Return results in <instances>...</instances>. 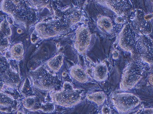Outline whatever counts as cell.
<instances>
[{
    "label": "cell",
    "mask_w": 153,
    "mask_h": 114,
    "mask_svg": "<svg viewBox=\"0 0 153 114\" xmlns=\"http://www.w3.org/2000/svg\"><path fill=\"white\" fill-rule=\"evenodd\" d=\"M111 100L117 111L121 113L130 111L140 102V99L132 93L122 92L113 94Z\"/></svg>",
    "instance_id": "6"
},
{
    "label": "cell",
    "mask_w": 153,
    "mask_h": 114,
    "mask_svg": "<svg viewBox=\"0 0 153 114\" xmlns=\"http://www.w3.org/2000/svg\"><path fill=\"white\" fill-rule=\"evenodd\" d=\"M97 2L119 15L123 14L131 7V4L128 0H100Z\"/></svg>",
    "instance_id": "13"
},
{
    "label": "cell",
    "mask_w": 153,
    "mask_h": 114,
    "mask_svg": "<svg viewBox=\"0 0 153 114\" xmlns=\"http://www.w3.org/2000/svg\"><path fill=\"white\" fill-rule=\"evenodd\" d=\"M64 59V54L62 53H59L49 59L44 65L49 71L55 74L60 69Z\"/></svg>",
    "instance_id": "15"
},
{
    "label": "cell",
    "mask_w": 153,
    "mask_h": 114,
    "mask_svg": "<svg viewBox=\"0 0 153 114\" xmlns=\"http://www.w3.org/2000/svg\"><path fill=\"white\" fill-rule=\"evenodd\" d=\"M69 73L74 80L79 83H86L89 79V75L86 71L77 65H74L71 68Z\"/></svg>",
    "instance_id": "16"
},
{
    "label": "cell",
    "mask_w": 153,
    "mask_h": 114,
    "mask_svg": "<svg viewBox=\"0 0 153 114\" xmlns=\"http://www.w3.org/2000/svg\"><path fill=\"white\" fill-rule=\"evenodd\" d=\"M18 75L11 68L7 59L0 55V78L4 84L7 85L13 83Z\"/></svg>",
    "instance_id": "12"
},
{
    "label": "cell",
    "mask_w": 153,
    "mask_h": 114,
    "mask_svg": "<svg viewBox=\"0 0 153 114\" xmlns=\"http://www.w3.org/2000/svg\"><path fill=\"white\" fill-rule=\"evenodd\" d=\"M91 34L88 27L82 25L76 30L73 39V46L77 52L83 54L87 51L91 41Z\"/></svg>",
    "instance_id": "8"
},
{
    "label": "cell",
    "mask_w": 153,
    "mask_h": 114,
    "mask_svg": "<svg viewBox=\"0 0 153 114\" xmlns=\"http://www.w3.org/2000/svg\"><path fill=\"white\" fill-rule=\"evenodd\" d=\"M135 32L130 24H126L120 31L118 38L120 47L127 52L135 50L137 39Z\"/></svg>",
    "instance_id": "10"
},
{
    "label": "cell",
    "mask_w": 153,
    "mask_h": 114,
    "mask_svg": "<svg viewBox=\"0 0 153 114\" xmlns=\"http://www.w3.org/2000/svg\"><path fill=\"white\" fill-rule=\"evenodd\" d=\"M24 52L23 45L21 43H16L10 49V56L13 59L19 61L22 59Z\"/></svg>",
    "instance_id": "19"
},
{
    "label": "cell",
    "mask_w": 153,
    "mask_h": 114,
    "mask_svg": "<svg viewBox=\"0 0 153 114\" xmlns=\"http://www.w3.org/2000/svg\"><path fill=\"white\" fill-rule=\"evenodd\" d=\"M152 108H145L139 110L134 114H153Z\"/></svg>",
    "instance_id": "24"
},
{
    "label": "cell",
    "mask_w": 153,
    "mask_h": 114,
    "mask_svg": "<svg viewBox=\"0 0 153 114\" xmlns=\"http://www.w3.org/2000/svg\"><path fill=\"white\" fill-rule=\"evenodd\" d=\"M29 75L33 87L42 91H51L58 84L56 75L49 71L44 65L30 72Z\"/></svg>",
    "instance_id": "3"
},
{
    "label": "cell",
    "mask_w": 153,
    "mask_h": 114,
    "mask_svg": "<svg viewBox=\"0 0 153 114\" xmlns=\"http://www.w3.org/2000/svg\"><path fill=\"white\" fill-rule=\"evenodd\" d=\"M108 69L104 63L96 64L92 68V76L93 79L98 81L105 80L108 77Z\"/></svg>",
    "instance_id": "17"
},
{
    "label": "cell",
    "mask_w": 153,
    "mask_h": 114,
    "mask_svg": "<svg viewBox=\"0 0 153 114\" xmlns=\"http://www.w3.org/2000/svg\"><path fill=\"white\" fill-rule=\"evenodd\" d=\"M28 1L4 0L1 9L11 15L14 20L24 26H29L33 21V11Z\"/></svg>",
    "instance_id": "1"
},
{
    "label": "cell",
    "mask_w": 153,
    "mask_h": 114,
    "mask_svg": "<svg viewBox=\"0 0 153 114\" xmlns=\"http://www.w3.org/2000/svg\"><path fill=\"white\" fill-rule=\"evenodd\" d=\"M152 78H153V75L152 74L151 75H150L148 78V80L149 83L151 85H152Z\"/></svg>",
    "instance_id": "26"
},
{
    "label": "cell",
    "mask_w": 153,
    "mask_h": 114,
    "mask_svg": "<svg viewBox=\"0 0 153 114\" xmlns=\"http://www.w3.org/2000/svg\"><path fill=\"white\" fill-rule=\"evenodd\" d=\"M97 26L100 30L105 33H110L113 28L112 21L108 17L102 16L97 21Z\"/></svg>",
    "instance_id": "18"
},
{
    "label": "cell",
    "mask_w": 153,
    "mask_h": 114,
    "mask_svg": "<svg viewBox=\"0 0 153 114\" xmlns=\"http://www.w3.org/2000/svg\"><path fill=\"white\" fill-rule=\"evenodd\" d=\"M31 85L28 79H26L21 89L22 94L27 97L29 96L32 92Z\"/></svg>",
    "instance_id": "22"
},
{
    "label": "cell",
    "mask_w": 153,
    "mask_h": 114,
    "mask_svg": "<svg viewBox=\"0 0 153 114\" xmlns=\"http://www.w3.org/2000/svg\"><path fill=\"white\" fill-rule=\"evenodd\" d=\"M134 50L143 62L152 64L153 43L150 39L144 35L137 37Z\"/></svg>",
    "instance_id": "9"
},
{
    "label": "cell",
    "mask_w": 153,
    "mask_h": 114,
    "mask_svg": "<svg viewBox=\"0 0 153 114\" xmlns=\"http://www.w3.org/2000/svg\"><path fill=\"white\" fill-rule=\"evenodd\" d=\"M32 7H40L45 6L48 4V1H28Z\"/></svg>",
    "instance_id": "23"
},
{
    "label": "cell",
    "mask_w": 153,
    "mask_h": 114,
    "mask_svg": "<svg viewBox=\"0 0 153 114\" xmlns=\"http://www.w3.org/2000/svg\"><path fill=\"white\" fill-rule=\"evenodd\" d=\"M86 97L88 100L94 102L98 105H100L105 102L106 96L103 92L98 91L89 94Z\"/></svg>",
    "instance_id": "20"
},
{
    "label": "cell",
    "mask_w": 153,
    "mask_h": 114,
    "mask_svg": "<svg viewBox=\"0 0 153 114\" xmlns=\"http://www.w3.org/2000/svg\"><path fill=\"white\" fill-rule=\"evenodd\" d=\"M144 67L140 63L135 61L130 62L123 71L120 83V88L127 91L131 89L143 77Z\"/></svg>",
    "instance_id": "5"
},
{
    "label": "cell",
    "mask_w": 153,
    "mask_h": 114,
    "mask_svg": "<svg viewBox=\"0 0 153 114\" xmlns=\"http://www.w3.org/2000/svg\"><path fill=\"white\" fill-rule=\"evenodd\" d=\"M22 104L25 108L32 111L41 110L49 112L52 111L54 108L53 103L44 102L35 96L25 98L22 101Z\"/></svg>",
    "instance_id": "11"
},
{
    "label": "cell",
    "mask_w": 153,
    "mask_h": 114,
    "mask_svg": "<svg viewBox=\"0 0 153 114\" xmlns=\"http://www.w3.org/2000/svg\"><path fill=\"white\" fill-rule=\"evenodd\" d=\"M68 24L59 20L39 22L35 27L37 37L41 39L52 38L68 31Z\"/></svg>",
    "instance_id": "4"
},
{
    "label": "cell",
    "mask_w": 153,
    "mask_h": 114,
    "mask_svg": "<svg viewBox=\"0 0 153 114\" xmlns=\"http://www.w3.org/2000/svg\"><path fill=\"white\" fill-rule=\"evenodd\" d=\"M14 100L9 95L0 91V107L3 108H8L13 104Z\"/></svg>",
    "instance_id": "21"
},
{
    "label": "cell",
    "mask_w": 153,
    "mask_h": 114,
    "mask_svg": "<svg viewBox=\"0 0 153 114\" xmlns=\"http://www.w3.org/2000/svg\"><path fill=\"white\" fill-rule=\"evenodd\" d=\"M83 94V90L75 88L70 83L65 82L61 90L51 91L50 96L53 103L69 107L80 102Z\"/></svg>",
    "instance_id": "2"
},
{
    "label": "cell",
    "mask_w": 153,
    "mask_h": 114,
    "mask_svg": "<svg viewBox=\"0 0 153 114\" xmlns=\"http://www.w3.org/2000/svg\"><path fill=\"white\" fill-rule=\"evenodd\" d=\"M110 110L109 107L107 106H104L102 109V114H110Z\"/></svg>",
    "instance_id": "25"
},
{
    "label": "cell",
    "mask_w": 153,
    "mask_h": 114,
    "mask_svg": "<svg viewBox=\"0 0 153 114\" xmlns=\"http://www.w3.org/2000/svg\"><path fill=\"white\" fill-rule=\"evenodd\" d=\"M12 35V31L8 23L5 20L0 24V52H4L8 48Z\"/></svg>",
    "instance_id": "14"
},
{
    "label": "cell",
    "mask_w": 153,
    "mask_h": 114,
    "mask_svg": "<svg viewBox=\"0 0 153 114\" xmlns=\"http://www.w3.org/2000/svg\"><path fill=\"white\" fill-rule=\"evenodd\" d=\"M152 15L146 14L143 11L137 10L134 13L130 24L134 31L141 35H146L150 34L152 30L151 20Z\"/></svg>",
    "instance_id": "7"
},
{
    "label": "cell",
    "mask_w": 153,
    "mask_h": 114,
    "mask_svg": "<svg viewBox=\"0 0 153 114\" xmlns=\"http://www.w3.org/2000/svg\"><path fill=\"white\" fill-rule=\"evenodd\" d=\"M4 85V84L3 82L0 78V91L3 88Z\"/></svg>",
    "instance_id": "27"
}]
</instances>
